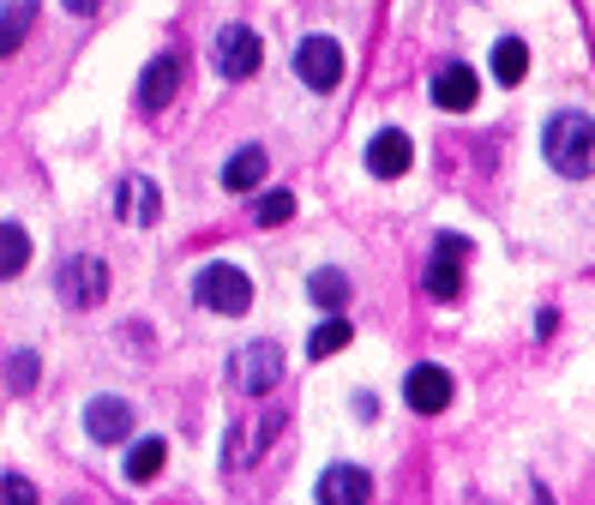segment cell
<instances>
[{"instance_id": "1", "label": "cell", "mask_w": 595, "mask_h": 505, "mask_svg": "<svg viewBox=\"0 0 595 505\" xmlns=\"http://www.w3.org/2000/svg\"><path fill=\"white\" fill-rule=\"evenodd\" d=\"M542 151H547V162L565 175V181H584L589 175V162H595V132H589V115L584 109H565V115H554L547 121V132H542Z\"/></svg>"}, {"instance_id": "2", "label": "cell", "mask_w": 595, "mask_h": 505, "mask_svg": "<svg viewBox=\"0 0 595 505\" xmlns=\"http://www.w3.org/2000/svg\"><path fill=\"white\" fill-rule=\"evenodd\" d=\"M192 295H199V307L205 314H222V319H235V314H247L252 307V284H247V271L241 265H205L199 277H192Z\"/></svg>"}, {"instance_id": "3", "label": "cell", "mask_w": 595, "mask_h": 505, "mask_svg": "<svg viewBox=\"0 0 595 505\" xmlns=\"http://www.w3.org/2000/svg\"><path fill=\"white\" fill-rule=\"evenodd\" d=\"M282 379V349L271 337H259V344H241L229 355V385L241 397H271V385Z\"/></svg>"}, {"instance_id": "4", "label": "cell", "mask_w": 595, "mask_h": 505, "mask_svg": "<svg viewBox=\"0 0 595 505\" xmlns=\"http://www.w3.org/2000/svg\"><path fill=\"white\" fill-rule=\"evenodd\" d=\"M259 61H265L259 31H247V24H222L217 42H211V67L222 72V79H252Z\"/></svg>"}, {"instance_id": "5", "label": "cell", "mask_w": 595, "mask_h": 505, "mask_svg": "<svg viewBox=\"0 0 595 505\" xmlns=\"http://www.w3.org/2000/svg\"><path fill=\"white\" fill-rule=\"evenodd\" d=\"M295 72H301L307 91H337V85H344V49H337L331 37H307L301 49H295Z\"/></svg>"}, {"instance_id": "6", "label": "cell", "mask_w": 595, "mask_h": 505, "mask_svg": "<svg viewBox=\"0 0 595 505\" xmlns=\"http://www.w3.org/2000/svg\"><path fill=\"white\" fill-rule=\"evenodd\" d=\"M109 295V265L102 259H67L61 265V301L67 307H102Z\"/></svg>"}, {"instance_id": "7", "label": "cell", "mask_w": 595, "mask_h": 505, "mask_svg": "<svg viewBox=\"0 0 595 505\" xmlns=\"http://www.w3.org/2000/svg\"><path fill=\"white\" fill-rule=\"evenodd\" d=\"M404 397H409V409H415V415H439V409H452V374H445V367H434V362L409 367Z\"/></svg>"}, {"instance_id": "8", "label": "cell", "mask_w": 595, "mask_h": 505, "mask_svg": "<svg viewBox=\"0 0 595 505\" xmlns=\"http://www.w3.org/2000/svg\"><path fill=\"white\" fill-rule=\"evenodd\" d=\"M415 162V145H409V132L404 127H385L367 139V175H379V181H397Z\"/></svg>"}, {"instance_id": "9", "label": "cell", "mask_w": 595, "mask_h": 505, "mask_svg": "<svg viewBox=\"0 0 595 505\" xmlns=\"http://www.w3.org/2000/svg\"><path fill=\"white\" fill-rule=\"evenodd\" d=\"M175 91H181V55H157V61L145 67V79H139V109L162 115L175 102Z\"/></svg>"}, {"instance_id": "10", "label": "cell", "mask_w": 595, "mask_h": 505, "mask_svg": "<svg viewBox=\"0 0 595 505\" xmlns=\"http://www.w3.org/2000/svg\"><path fill=\"white\" fill-rule=\"evenodd\" d=\"M85 434L97 445H121L132 434V404L127 397H91V409H85Z\"/></svg>"}, {"instance_id": "11", "label": "cell", "mask_w": 595, "mask_h": 505, "mask_svg": "<svg viewBox=\"0 0 595 505\" xmlns=\"http://www.w3.org/2000/svg\"><path fill=\"white\" fill-rule=\"evenodd\" d=\"M475 97H482V79H475L464 61H452V67L434 72V102H439V109L464 115V109H475Z\"/></svg>"}, {"instance_id": "12", "label": "cell", "mask_w": 595, "mask_h": 505, "mask_svg": "<svg viewBox=\"0 0 595 505\" xmlns=\"http://www.w3.org/2000/svg\"><path fill=\"white\" fill-rule=\"evenodd\" d=\"M367 494H374V482H367V469H355V464H331L319 475L325 505H367Z\"/></svg>"}, {"instance_id": "13", "label": "cell", "mask_w": 595, "mask_h": 505, "mask_svg": "<svg viewBox=\"0 0 595 505\" xmlns=\"http://www.w3.org/2000/svg\"><path fill=\"white\" fill-rule=\"evenodd\" d=\"M271 434H277V409L271 415H252V422H241L229 434V445H222V457H229V469H247L252 457H259V445H271Z\"/></svg>"}, {"instance_id": "14", "label": "cell", "mask_w": 595, "mask_h": 505, "mask_svg": "<svg viewBox=\"0 0 595 505\" xmlns=\"http://www.w3.org/2000/svg\"><path fill=\"white\" fill-rule=\"evenodd\" d=\"M31 24H37V0H7V7H0V61H12V55L24 49Z\"/></svg>"}, {"instance_id": "15", "label": "cell", "mask_w": 595, "mask_h": 505, "mask_svg": "<svg viewBox=\"0 0 595 505\" xmlns=\"http://www.w3.org/2000/svg\"><path fill=\"white\" fill-rule=\"evenodd\" d=\"M259 181H265V151H259V145H241V151L222 162V187H229V192H252Z\"/></svg>"}, {"instance_id": "16", "label": "cell", "mask_w": 595, "mask_h": 505, "mask_svg": "<svg viewBox=\"0 0 595 505\" xmlns=\"http://www.w3.org/2000/svg\"><path fill=\"white\" fill-rule=\"evenodd\" d=\"M115 205H121V217H132V222H157V217H162V192L145 181V175H132Z\"/></svg>"}, {"instance_id": "17", "label": "cell", "mask_w": 595, "mask_h": 505, "mask_svg": "<svg viewBox=\"0 0 595 505\" xmlns=\"http://www.w3.org/2000/svg\"><path fill=\"white\" fill-rule=\"evenodd\" d=\"M427 295H434V301H457V289H464V259H452V253H439L434 247V265H427Z\"/></svg>"}, {"instance_id": "18", "label": "cell", "mask_w": 595, "mask_h": 505, "mask_svg": "<svg viewBox=\"0 0 595 505\" xmlns=\"http://www.w3.org/2000/svg\"><path fill=\"white\" fill-rule=\"evenodd\" d=\"M24 265H31V235H24L19 222H0V284L19 277Z\"/></svg>"}, {"instance_id": "19", "label": "cell", "mask_w": 595, "mask_h": 505, "mask_svg": "<svg viewBox=\"0 0 595 505\" xmlns=\"http://www.w3.org/2000/svg\"><path fill=\"white\" fill-rule=\"evenodd\" d=\"M162 457H169V445L162 439H139L127 452V482H157L162 475Z\"/></svg>"}, {"instance_id": "20", "label": "cell", "mask_w": 595, "mask_h": 505, "mask_svg": "<svg viewBox=\"0 0 595 505\" xmlns=\"http://www.w3.org/2000/svg\"><path fill=\"white\" fill-rule=\"evenodd\" d=\"M349 319L344 314H331L325 325H314V337H307V355H314V362H325V355H337V349H349Z\"/></svg>"}, {"instance_id": "21", "label": "cell", "mask_w": 595, "mask_h": 505, "mask_svg": "<svg viewBox=\"0 0 595 505\" xmlns=\"http://www.w3.org/2000/svg\"><path fill=\"white\" fill-rule=\"evenodd\" d=\"M307 295H314L325 314H344V301H349V277H344V271H314V277H307Z\"/></svg>"}, {"instance_id": "22", "label": "cell", "mask_w": 595, "mask_h": 505, "mask_svg": "<svg viewBox=\"0 0 595 505\" xmlns=\"http://www.w3.org/2000/svg\"><path fill=\"white\" fill-rule=\"evenodd\" d=\"M37 379H42V362H37L31 349H12V355H7V392H12V397H31Z\"/></svg>"}, {"instance_id": "23", "label": "cell", "mask_w": 595, "mask_h": 505, "mask_svg": "<svg viewBox=\"0 0 595 505\" xmlns=\"http://www.w3.org/2000/svg\"><path fill=\"white\" fill-rule=\"evenodd\" d=\"M524 72H529V49L517 37H505L499 49H494V79L499 85H524Z\"/></svg>"}, {"instance_id": "24", "label": "cell", "mask_w": 595, "mask_h": 505, "mask_svg": "<svg viewBox=\"0 0 595 505\" xmlns=\"http://www.w3.org/2000/svg\"><path fill=\"white\" fill-rule=\"evenodd\" d=\"M252 217H259L265 229H277V222H289V217H295V192H265V199L252 205Z\"/></svg>"}, {"instance_id": "25", "label": "cell", "mask_w": 595, "mask_h": 505, "mask_svg": "<svg viewBox=\"0 0 595 505\" xmlns=\"http://www.w3.org/2000/svg\"><path fill=\"white\" fill-rule=\"evenodd\" d=\"M0 499H37V487L24 475H0Z\"/></svg>"}, {"instance_id": "26", "label": "cell", "mask_w": 595, "mask_h": 505, "mask_svg": "<svg viewBox=\"0 0 595 505\" xmlns=\"http://www.w3.org/2000/svg\"><path fill=\"white\" fill-rule=\"evenodd\" d=\"M97 7H102V0H67V12H72V19H91Z\"/></svg>"}]
</instances>
